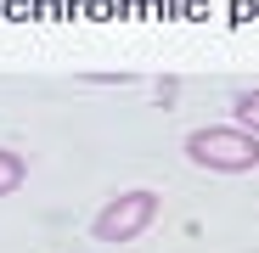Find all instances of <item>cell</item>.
<instances>
[{
    "instance_id": "obj_1",
    "label": "cell",
    "mask_w": 259,
    "mask_h": 253,
    "mask_svg": "<svg viewBox=\"0 0 259 253\" xmlns=\"http://www.w3.org/2000/svg\"><path fill=\"white\" fill-rule=\"evenodd\" d=\"M186 158L197 169H214V175H248V169H259V135L237 130V124L192 130L186 135Z\"/></svg>"
},
{
    "instance_id": "obj_2",
    "label": "cell",
    "mask_w": 259,
    "mask_h": 253,
    "mask_svg": "<svg viewBox=\"0 0 259 253\" xmlns=\"http://www.w3.org/2000/svg\"><path fill=\"white\" fill-rule=\"evenodd\" d=\"M152 220H158V191L136 186V191H118L102 214L91 220V231H96V242H136Z\"/></svg>"
},
{
    "instance_id": "obj_3",
    "label": "cell",
    "mask_w": 259,
    "mask_h": 253,
    "mask_svg": "<svg viewBox=\"0 0 259 253\" xmlns=\"http://www.w3.org/2000/svg\"><path fill=\"white\" fill-rule=\"evenodd\" d=\"M23 180H28V163H23L17 152H6V146H0V197H12Z\"/></svg>"
},
{
    "instance_id": "obj_4",
    "label": "cell",
    "mask_w": 259,
    "mask_h": 253,
    "mask_svg": "<svg viewBox=\"0 0 259 253\" xmlns=\"http://www.w3.org/2000/svg\"><path fill=\"white\" fill-rule=\"evenodd\" d=\"M231 118H237V130L259 135V90H242V96L231 102Z\"/></svg>"
}]
</instances>
